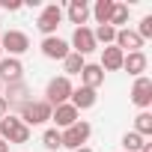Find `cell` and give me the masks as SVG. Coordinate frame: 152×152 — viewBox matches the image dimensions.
Masks as SVG:
<instances>
[{"label": "cell", "mask_w": 152, "mask_h": 152, "mask_svg": "<svg viewBox=\"0 0 152 152\" xmlns=\"http://www.w3.org/2000/svg\"><path fill=\"white\" fill-rule=\"evenodd\" d=\"M99 102V96H96V90H90V87H78V90H72V99H69V104L75 107V110H90L93 104Z\"/></svg>", "instance_id": "30bf717a"}, {"label": "cell", "mask_w": 152, "mask_h": 152, "mask_svg": "<svg viewBox=\"0 0 152 152\" xmlns=\"http://www.w3.org/2000/svg\"><path fill=\"white\" fill-rule=\"evenodd\" d=\"M143 143H146V137H140L137 131H125V134H122V146H125L122 152H140Z\"/></svg>", "instance_id": "44dd1931"}, {"label": "cell", "mask_w": 152, "mask_h": 152, "mask_svg": "<svg viewBox=\"0 0 152 152\" xmlns=\"http://www.w3.org/2000/svg\"><path fill=\"white\" fill-rule=\"evenodd\" d=\"M0 54H3V48H0Z\"/></svg>", "instance_id": "4dcf8cb0"}, {"label": "cell", "mask_w": 152, "mask_h": 152, "mask_svg": "<svg viewBox=\"0 0 152 152\" xmlns=\"http://www.w3.org/2000/svg\"><path fill=\"white\" fill-rule=\"evenodd\" d=\"M134 131H137L140 137H149V134H152V113H149V110H140V113L134 116Z\"/></svg>", "instance_id": "d6986e66"}, {"label": "cell", "mask_w": 152, "mask_h": 152, "mask_svg": "<svg viewBox=\"0 0 152 152\" xmlns=\"http://www.w3.org/2000/svg\"><path fill=\"white\" fill-rule=\"evenodd\" d=\"M125 21H128V6H125V3H116V6H113V15H110V27L116 30V27L125 24Z\"/></svg>", "instance_id": "cb8c5ba5"}, {"label": "cell", "mask_w": 152, "mask_h": 152, "mask_svg": "<svg viewBox=\"0 0 152 152\" xmlns=\"http://www.w3.org/2000/svg\"><path fill=\"white\" fill-rule=\"evenodd\" d=\"M146 66H149V60H146L143 51H134V54H125L122 57V69L128 75H134V78H140V75L146 72Z\"/></svg>", "instance_id": "9a60e30c"}, {"label": "cell", "mask_w": 152, "mask_h": 152, "mask_svg": "<svg viewBox=\"0 0 152 152\" xmlns=\"http://www.w3.org/2000/svg\"><path fill=\"white\" fill-rule=\"evenodd\" d=\"M72 81L66 78V75H60V78H51L48 81V90H45V102L51 104V107H57V104H66L69 99H72Z\"/></svg>", "instance_id": "3957f363"}, {"label": "cell", "mask_w": 152, "mask_h": 152, "mask_svg": "<svg viewBox=\"0 0 152 152\" xmlns=\"http://www.w3.org/2000/svg\"><path fill=\"white\" fill-rule=\"evenodd\" d=\"M81 87H90V90H99L102 84H104V69L99 66V63H87L84 69H81Z\"/></svg>", "instance_id": "5bb4252c"}, {"label": "cell", "mask_w": 152, "mask_h": 152, "mask_svg": "<svg viewBox=\"0 0 152 152\" xmlns=\"http://www.w3.org/2000/svg\"><path fill=\"white\" fill-rule=\"evenodd\" d=\"M122 57H125V54H122L116 45H107V48H102V63H99V66H102L104 72H116V69H122Z\"/></svg>", "instance_id": "2e32d148"}, {"label": "cell", "mask_w": 152, "mask_h": 152, "mask_svg": "<svg viewBox=\"0 0 152 152\" xmlns=\"http://www.w3.org/2000/svg\"><path fill=\"white\" fill-rule=\"evenodd\" d=\"M0 152H9V143H3V140H0Z\"/></svg>", "instance_id": "83f0119b"}, {"label": "cell", "mask_w": 152, "mask_h": 152, "mask_svg": "<svg viewBox=\"0 0 152 152\" xmlns=\"http://www.w3.org/2000/svg\"><path fill=\"white\" fill-rule=\"evenodd\" d=\"M87 18H90V6L84 3V0H72V3H69V21L78 24V27H84Z\"/></svg>", "instance_id": "e0dca14e"}, {"label": "cell", "mask_w": 152, "mask_h": 152, "mask_svg": "<svg viewBox=\"0 0 152 152\" xmlns=\"http://www.w3.org/2000/svg\"><path fill=\"white\" fill-rule=\"evenodd\" d=\"M72 45H75V54H81V57H87V54H93V51L99 48L96 39H93V30H90V27H75Z\"/></svg>", "instance_id": "ba28073f"}, {"label": "cell", "mask_w": 152, "mask_h": 152, "mask_svg": "<svg viewBox=\"0 0 152 152\" xmlns=\"http://www.w3.org/2000/svg\"><path fill=\"white\" fill-rule=\"evenodd\" d=\"M75 152H93V149L90 146H81V149H75Z\"/></svg>", "instance_id": "f1b7e54d"}, {"label": "cell", "mask_w": 152, "mask_h": 152, "mask_svg": "<svg viewBox=\"0 0 152 152\" xmlns=\"http://www.w3.org/2000/svg\"><path fill=\"white\" fill-rule=\"evenodd\" d=\"M21 72H24V66H21V60L18 57H6V60H0V84H18L21 81Z\"/></svg>", "instance_id": "8fae6325"}, {"label": "cell", "mask_w": 152, "mask_h": 152, "mask_svg": "<svg viewBox=\"0 0 152 152\" xmlns=\"http://www.w3.org/2000/svg\"><path fill=\"white\" fill-rule=\"evenodd\" d=\"M78 116H81V113L75 110L69 102H66V104H57V107L51 110V119L57 122V128H72L75 122H78Z\"/></svg>", "instance_id": "4fadbf2b"}, {"label": "cell", "mask_w": 152, "mask_h": 152, "mask_svg": "<svg viewBox=\"0 0 152 152\" xmlns=\"http://www.w3.org/2000/svg\"><path fill=\"white\" fill-rule=\"evenodd\" d=\"M6 113H9V102H6V99H3V96H0V119H3V116H6Z\"/></svg>", "instance_id": "4316f807"}, {"label": "cell", "mask_w": 152, "mask_h": 152, "mask_svg": "<svg viewBox=\"0 0 152 152\" xmlns=\"http://www.w3.org/2000/svg\"><path fill=\"white\" fill-rule=\"evenodd\" d=\"M134 33H137V36H140L143 42H146V39H152V15H146V18L140 21V27H137Z\"/></svg>", "instance_id": "484cf974"}, {"label": "cell", "mask_w": 152, "mask_h": 152, "mask_svg": "<svg viewBox=\"0 0 152 152\" xmlns=\"http://www.w3.org/2000/svg\"><path fill=\"white\" fill-rule=\"evenodd\" d=\"M60 21H63V9H60L57 3H51V6H45V9H42V15H39L36 27H39V30L45 33V39H48V36H54V33H57Z\"/></svg>", "instance_id": "8992f818"}, {"label": "cell", "mask_w": 152, "mask_h": 152, "mask_svg": "<svg viewBox=\"0 0 152 152\" xmlns=\"http://www.w3.org/2000/svg\"><path fill=\"white\" fill-rule=\"evenodd\" d=\"M113 6H116V0H96V6H93V15H96V21H99V24H110Z\"/></svg>", "instance_id": "ac0fdd59"}, {"label": "cell", "mask_w": 152, "mask_h": 152, "mask_svg": "<svg viewBox=\"0 0 152 152\" xmlns=\"http://www.w3.org/2000/svg\"><path fill=\"white\" fill-rule=\"evenodd\" d=\"M42 54L48 60H66L69 57V42H63L60 36H48V39H42Z\"/></svg>", "instance_id": "7c38bea8"}, {"label": "cell", "mask_w": 152, "mask_h": 152, "mask_svg": "<svg viewBox=\"0 0 152 152\" xmlns=\"http://www.w3.org/2000/svg\"><path fill=\"white\" fill-rule=\"evenodd\" d=\"M63 66H66V78H69V75H81V69H84L87 63H84V57H81V54L69 51V57L63 60Z\"/></svg>", "instance_id": "7402d4cb"}, {"label": "cell", "mask_w": 152, "mask_h": 152, "mask_svg": "<svg viewBox=\"0 0 152 152\" xmlns=\"http://www.w3.org/2000/svg\"><path fill=\"white\" fill-rule=\"evenodd\" d=\"M0 48L9 51V57H18V54H24L30 48V39L21 30H6V33H0Z\"/></svg>", "instance_id": "5b68a950"}, {"label": "cell", "mask_w": 152, "mask_h": 152, "mask_svg": "<svg viewBox=\"0 0 152 152\" xmlns=\"http://www.w3.org/2000/svg\"><path fill=\"white\" fill-rule=\"evenodd\" d=\"M90 134H93L90 122H81V119H78L72 128L60 131V140H63V146H66V149H72V152H75V149H81V146L90 140Z\"/></svg>", "instance_id": "277c9868"}, {"label": "cell", "mask_w": 152, "mask_h": 152, "mask_svg": "<svg viewBox=\"0 0 152 152\" xmlns=\"http://www.w3.org/2000/svg\"><path fill=\"white\" fill-rule=\"evenodd\" d=\"M131 102L137 104V107H149L152 104V81L146 78V75H140V78L134 81V87H131Z\"/></svg>", "instance_id": "52a82bcc"}, {"label": "cell", "mask_w": 152, "mask_h": 152, "mask_svg": "<svg viewBox=\"0 0 152 152\" xmlns=\"http://www.w3.org/2000/svg\"><path fill=\"white\" fill-rule=\"evenodd\" d=\"M51 110H54V107H51L45 99H42V102H24V104H21V116H18V119H21L27 128H30V125H42V122H48V119H51Z\"/></svg>", "instance_id": "7a4b0ae2"}, {"label": "cell", "mask_w": 152, "mask_h": 152, "mask_svg": "<svg viewBox=\"0 0 152 152\" xmlns=\"http://www.w3.org/2000/svg\"><path fill=\"white\" fill-rule=\"evenodd\" d=\"M113 45H116L122 54H134V51H140V48H143V39H140L134 30L122 27V30H116V39H113Z\"/></svg>", "instance_id": "9c48e42d"}, {"label": "cell", "mask_w": 152, "mask_h": 152, "mask_svg": "<svg viewBox=\"0 0 152 152\" xmlns=\"http://www.w3.org/2000/svg\"><path fill=\"white\" fill-rule=\"evenodd\" d=\"M0 140L3 143H27L30 140V128L18 119V116H12V113H6L3 119H0Z\"/></svg>", "instance_id": "6da1fadb"}, {"label": "cell", "mask_w": 152, "mask_h": 152, "mask_svg": "<svg viewBox=\"0 0 152 152\" xmlns=\"http://www.w3.org/2000/svg\"><path fill=\"white\" fill-rule=\"evenodd\" d=\"M93 39H96V45L102 42V45L107 48V45H113V39H116V30H113L110 24H99V30H93Z\"/></svg>", "instance_id": "ffe728a7"}, {"label": "cell", "mask_w": 152, "mask_h": 152, "mask_svg": "<svg viewBox=\"0 0 152 152\" xmlns=\"http://www.w3.org/2000/svg\"><path fill=\"white\" fill-rule=\"evenodd\" d=\"M3 99H6L9 104H12V102H21V104H24V102H27V87H24L21 81H18V84H9V93H6Z\"/></svg>", "instance_id": "603a6c76"}, {"label": "cell", "mask_w": 152, "mask_h": 152, "mask_svg": "<svg viewBox=\"0 0 152 152\" xmlns=\"http://www.w3.org/2000/svg\"><path fill=\"white\" fill-rule=\"evenodd\" d=\"M42 143H45V149H51V152H54V149H60V146H63L60 131H57V128H48V131L42 134Z\"/></svg>", "instance_id": "d4e9b609"}, {"label": "cell", "mask_w": 152, "mask_h": 152, "mask_svg": "<svg viewBox=\"0 0 152 152\" xmlns=\"http://www.w3.org/2000/svg\"><path fill=\"white\" fill-rule=\"evenodd\" d=\"M0 90H3V84H0ZM0 96H3V93H0Z\"/></svg>", "instance_id": "f546056e"}]
</instances>
